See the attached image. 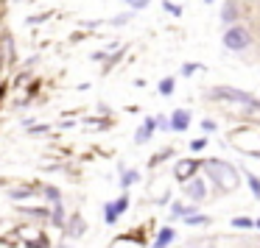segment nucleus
Returning <instances> with one entry per match:
<instances>
[{"mask_svg": "<svg viewBox=\"0 0 260 248\" xmlns=\"http://www.w3.org/2000/svg\"><path fill=\"white\" fill-rule=\"evenodd\" d=\"M199 170V162L196 159H185V162H179L174 168V173H176V179L179 181H185V179H193V173Z\"/></svg>", "mask_w": 260, "mask_h": 248, "instance_id": "obj_6", "label": "nucleus"}, {"mask_svg": "<svg viewBox=\"0 0 260 248\" xmlns=\"http://www.w3.org/2000/svg\"><path fill=\"white\" fill-rule=\"evenodd\" d=\"M154 129H157L154 117H146V120H143V126L137 129V134H135V142H137V145H143V142H148V140H151Z\"/></svg>", "mask_w": 260, "mask_h": 248, "instance_id": "obj_8", "label": "nucleus"}, {"mask_svg": "<svg viewBox=\"0 0 260 248\" xmlns=\"http://www.w3.org/2000/svg\"><path fill=\"white\" fill-rule=\"evenodd\" d=\"M246 181H249V190L254 192V198H260V179H257L254 173H249V176H246Z\"/></svg>", "mask_w": 260, "mask_h": 248, "instance_id": "obj_14", "label": "nucleus"}, {"mask_svg": "<svg viewBox=\"0 0 260 248\" xmlns=\"http://www.w3.org/2000/svg\"><path fill=\"white\" fill-rule=\"evenodd\" d=\"M207 98H213V101H230V103H241V106L260 109V101H257V98L249 95V92H243V90H235V87H213V90L207 92Z\"/></svg>", "mask_w": 260, "mask_h": 248, "instance_id": "obj_2", "label": "nucleus"}, {"mask_svg": "<svg viewBox=\"0 0 260 248\" xmlns=\"http://www.w3.org/2000/svg\"><path fill=\"white\" fill-rule=\"evenodd\" d=\"M162 9H165V12H171L174 17H179V14H182V9H179V6H174V3H162Z\"/></svg>", "mask_w": 260, "mask_h": 248, "instance_id": "obj_20", "label": "nucleus"}, {"mask_svg": "<svg viewBox=\"0 0 260 248\" xmlns=\"http://www.w3.org/2000/svg\"><path fill=\"white\" fill-rule=\"evenodd\" d=\"M174 237H176V231L171 229V226H165V229L157 234V240H154V248H168L171 242H174Z\"/></svg>", "mask_w": 260, "mask_h": 248, "instance_id": "obj_9", "label": "nucleus"}, {"mask_svg": "<svg viewBox=\"0 0 260 248\" xmlns=\"http://www.w3.org/2000/svg\"><path fill=\"white\" fill-rule=\"evenodd\" d=\"M254 226H260V220H257V223H254Z\"/></svg>", "mask_w": 260, "mask_h": 248, "instance_id": "obj_28", "label": "nucleus"}, {"mask_svg": "<svg viewBox=\"0 0 260 248\" xmlns=\"http://www.w3.org/2000/svg\"><path fill=\"white\" fill-rule=\"evenodd\" d=\"M12 198L14 201H25V198H31V190H14Z\"/></svg>", "mask_w": 260, "mask_h": 248, "instance_id": "obj_18", "label": "nucleus"}, {"mask_svg": "<svg viewBox=\"0 0 260 248\" xmlns=\"http://www.w3.org/2000/svg\"><path fill=\"white\" fill-rule=\"evenodd\" d=\"M168 123H171V131H185L187 126H190V112H187V109H176L168 117Z\"/></svg>", "mask_w": 260, "mask_h": 248, "instance_id": "obj_5", "label": "nucleus"}, {"mask_svg": "<svg viewBox=\"0 0 260 248\" xmlns=\"http://www.w3.org/2000/svg\"><path fill=\"white\" fill-rule=\"evenodd\" d=\"M171 92H174V78H162V81H159V95L168 98Z\"/></svg>", "mask_w": 260, "mask_h": 248, "instance_id": "obj_15", "label": "nucleus"}, {"mask_svg": "<svg viewBox=\"0 0 260 248\" xmlns=\"http://www.w3.org/2000/svg\"><path fill=\"white\" fill-rule=\"evenodd\" d=\"M182 220H185V226H204V223H210L207 215H199V212H190L187 218H182Z\"/></svg>", "mask_w": 260, "mask_h": 248, "instance_id": "obj_11", "label": "nucleus"}, {"mask_svg": "<svg viewBox=\"0 0 260 248\" xmlns=\"http://www.w3.org/2000/svg\"><path fill=\"white\" fill-rule=\"evenodd\" d=\"M185 195H190L193 201H202V198L207 195V184H204L202 179H190L185 187Z\"/></svg>", "mask_w": 260, "mask_h": 248, "instance_id": "obj_7", "label": "nucleus"}, {"mask_svg": "<svg viewBox=\"0 0 260 248\" xmlns=\"http://www.w3.org/2000/svg\"><path fill=\"white\" fill-rule=\"evenodd\" d=\"M135 181H140V173H137V170H126V173L120 176V187H123V190H126V187H132Z\"/></svg>", "mask_w": 260, "mask_h": 248, "instance_id": "obj_12", "label": "nucleus"}, {"mask_svg": "<svg viewBox=\"0 0 260 248\" xmlns=\"http://www.w3.org/2000/svg\"><path fill=\"white\" fill-rule=\"evenodd\" d=\"M129 17H132V14H118V17L112 20V25H126V23H129Z\"/></svg>", "mask_w": 260, "mask_h": 248, "instance_id": "obj_22", "label": "nucleus"}, {"mask_svg": "<svg viewBox=\"0 0 260 248\" xmlns=\"http://www.w3.org/2000/svg\"><path fill=\"white\" fill-rule=\"evenodd\" d=\"M154 123H157L159 129H168V131H171V123H168V117H154Z\"/></svg>", "mask_w": 260, "mask_h": 248, "instance_id": "obj_25", "label": "nucleus"}, {"mask_svg": "<svg viewBox=\"0 0 260 248\" xmlns=\"http://www.w3.org/2000/svg\"><path fill=\"white\" fill-rule=\"evenodd\" d=\"M48 201H53V203H59V201H62V195H59V190H56V187H48Z\"/></svg>", "mask_w": 260, "mask_h": 248, "instance_id": "obj_19", "label": "nucleus"}, {"mask_svg": "<svg viewBox=\"0 0 260 248\" xmlns=\"http://www.w3.org/2000/svg\"><path fill=\"white\" fill-rule=\"evenodd\" d=\"M199 70V64H185V67H182V75H193Z\"/></svg>", "mask_w": 260, "mask_h": 248, "instance_id": "obj_23", "label": "nucleus"}, {"mask_svg": "<svg viewBox=\"0 0 260 248\" xmlns=\"http://www.w3.org/2000/svg\"><path fill=\"white\" fill-rule=\"evenodd\" d=\"M126 206H129V195H120L118 201H109L107 206H104V220H107V223L112 226L115 220H118L120 215L126 212Z\"/></svg>", "mask_w": 260, "mask_h": 248, "instance_id": "obj_4", "label": "nucleus"}, {"mask_svg": "<svg viewBox=\"0 0 260 248\" xmlns=\"http://www.w3.org/2000/svg\"><path fill=\"white\" fill-rule=\"evenodd\" d=\"M232 226H235V229H252L254 220L252 218H232Z\"/></svg>", "mask_w": 260, "mask_h": 248, "instance_id": "obj_16", "label": "nucleus"}, {"mask_svg": "<svg viewBox=\"0 0 260 248\" xmlns=\"http://www.w3.org/2000/svg\"><path fill=\"white\" fill-rule=\"evenodd\" d=\"M171 212H174V218H187V215H190V212H196V209H193V206H185V203H176V206L174 209H171Z\"/></svg>", "mask_w": 260, "mask_h": 248, "instance_id": "obj_13", "label": "nucleus"}, {"mask_svg": "<svg viewBox=\"0 0 260 248\" xmlns=\"http://www.w3.org/2000/svg\"><path fill=\"white\" fill-rule=\"evenodd\" d=\"M126 3H129L132 9H146L148 3H151V0H126Z\"/></svg>", "mask_w": 260, "mask_h": 248, "instance_id": "obj_21", "label": "nucleus"}, {"mask_svg": "<svg viewBox=\"0 0 260 248\" xmlns=\"http://www.w3.org/2000/svg\"><path fill=\"white\" fill-rule=\"evenodd\" d=\"M204 3H213V0H204Z\"/></svg>", "mask_w": 260, "mask_h": 248, "instance_id": "obj_27", "label": "nucleus"}, {"mask_svg": "<svg viewBox=\"0 0 260 248\" xmlns=\"http://www.w3.org/2000/svg\"><path fill=\"white\" fill-rule=\"evenodd\" d=\"M70 231H73V237H79L81 231H84V223H81V220H79V215H76V220H73V223H70Z\"/></svg>", "mask_w": 260, "mask_h": 248, "instance_id": "obj_17", "label": "nucleus"}, {"mask_svg": "<svg viewBox=\"0 0 260 248\" xmlns=\"http://www.w3.org/2000/svg\"><path fill=\"white\" fill-rule=\"evenodd\" d=\"M252 45V34H249V28H243V25H230L224 34V48H230V51H246V48Z\"/></svg>", "mask_w": 260, "mask_h": 248, "instance_id": "obj_3", "label": "nucleus"}, {"mask_svg": "<svg viewBox=\"0 0 260 248\" xmlns=\"http://www.w3.org/2000/svg\"><path fill=\"white\" fill-rule=\"evenodd\" d=\"M202 129L210 134V131H215V123H213V120H207V117H204V120H202Z\"/></svg>", "mask_w": 260, "mask_h": 248, "instance_id": "obj_26", "label": "nucleus"}, {"mask_svg": "<svg viewBox=\"0 0 260 248\" xmlns=\"http://www.w3.org/2000/svg\"><path fill=\"white\" fill-rule=\"evenodd\" d=\"M204 145H207V140H193L190 142V151H202Z\"/></svg>", "mask_w": 260, "mask_h": 248, "instance_id": "obj_24", "label": "nucleus"}, {"mask_svg": "<svg viewBox=\"0 0 260 248\" xmlns=\"http://www.w3.org/2000/svg\"><path fill=\"white\" fill-rule=\"evenodd\" d=\"M204 173L210 176V181H213L221 192H232L241 184L238 170L232 168L230 162H221V159H207V162H204Z\"/></svg>", "mask_w": 260, "mask_h": 248, "instance_id": "obj_1", "label": "nucleus"}, {"mask_svg": "<svg viewBox=\"0 0 260 248\" xmlns=\"http://www.w3.org/2000/svg\"><path fill=\"white\" fill-rule=\"evenodd\" d=\"M221 20H224L226 25L235 23V20H238V6H235V3H226V6L221 9Z\"/></svg>", "mask_w": 260, "mask_h": 248, "instance_id": "obj_10", "label": "nucleus"}]
</instances>
